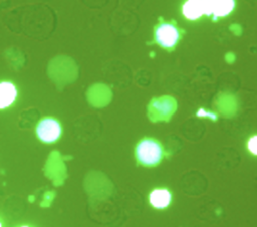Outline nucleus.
I'll list each match as a JSON object with an SVG mask.
<instances>
[{
  "label": "nucleus",
  "instance_id": "obj_10",
  "mask_svg": "<svg viewBox=\"0 0 257 227\" xmlns=\"http://www.w3.org/2000/svg\"><path fill=\"white\" fill-rule=\"evenodd\" d=\"M20 227H29V226H20Z\"/></svg>",
  "mask_w": 257,
  "mask_h": 227
},
{
  "label": "nucleus",
  "instance_id": "obj_4",
  "mask_svg": "<svg viewBox=\"0 0 257 227\" xmlns=\"http://www.w3.org/2000/svg\"><path fill=\"white\" fill-rule=\"evenodd\" d=\"M172 201V194L166 188H158L153 190L149 195L150 204L156 209L167 208Z\"/></svg>",
  "mask_w": 257,
  "mask_h": 227
},
{
  "label": "nucleus",
  "instance_id": "obj_3",
  "mask_svg": "<svg viewBox=\"0 0 257 227\" xmlns=\"http://www.w3.org/2000/svg\"><path fill=\"white\" fill-rule=\"evenodd\" d=\"M37 138L43 143H53L61 135V127L58 121L47 117L40 120L36 126Z\"/></svg>",
  "mask_w": 257,
  "mask_h": 227
},
{
  "label": "nucleus",
  "instance_id": "obj_7",
  "mask_svg": "<svg viewBox=\"0 0 257 227\" xmlns=\"http://www.w3.org/2000/svg\"><path fill=\"white\" fill-rule=\"evenodd\" d=\"M182 10L184 16L190 20H196L205 14L202 0H187Z\"/></svg>",
  "mask_w": 257,
  "mask_h": 227
},
{
  "label": "nucleus",
  "instance_id": "obj_5",
  "mask_svg": "<svg viewBox=\"0 0 257 227\" xmlns=\"http://www.w3.org/2000/svg\"><path fill=\"white\" fill-rule=\"evenodd\" d=\"M17 90L13 83L9 81L0 82V109L10 106L16 99Z\"/></svg>",
  "mask_w": 257,
  "mask_h": 227
},
{
  "label": "nucleus",
  "instance_id": "obj_8",
  "mask_svg": "<svg viewBox=\"0 0 257 227\" xmlns=\"http://www.w3.org/2000/svg\"><path fill=\"white\" fill-rule=\"evenodd\" d=\"M247 147H248V150L249 152L254 155V156H257V135L251 137L248 141V144H247Z\"/></svg>",
  "mask_w": 257,
  "mask_h": 227
},
{
  "label": "nucleus",
  "instance_id": "obj_1",
  "mask_svg": "<svg viewBox=\"0 0 257 227\" xmlns=\"http://www.w3.org/2000/svg\"><path fill=\"white\" fill-rule=\"evenodd\" d=\"M164 157V149L159 141L152 138L141 140L136 147V158L139 164L154 167L160 164Z\"/></svg>",
  "mask_w": 257,
  "mask_h": 227
},
{
  "label": "nucleus",
  "instance_id": "obj_6",
  "mask_svg": "<svg viewBox=\"0 0 257 227\" xmlns=\"http://www.w3.org/2000/svg\"><path fill=\"white\" fill-rule=\"evenodd\" d=\"M210 15L223 17L230 14L235 7V0H209Z\"/></svg>",
  "mask_w": 257,
  "mask_h": 227
},
{
  "label": "nucleus",
  "instance_id": "obj_9",
  "mask_svg": "<svg viewBox=\"0 0 257 227\" xmlns=\"http://www.w3.org/2000/svg\"><path fill=\"white\" fill-rule=\"evenodd\" d=\"M0 227H2V223H1V221H0Z\"/></svg>",
  "mask_w": 257,
  "mask_h": 227
},
{
  "label": "nucleus",
  "instance_id": "obj_2",
  "mask_svg": "<svg viewBox=\"0 0 257 227\" xmlns=\"http://www.w3.org/2000/svg\"><path fill=\"white\" fill-rule=\"evenodd\" d=\"M180 38L181 31L173 22L163 21L155 28V41L164 48H174Z\"/></svg>",
  "mask_w": 257,
  "mask_h": 227
}]
</instances>
